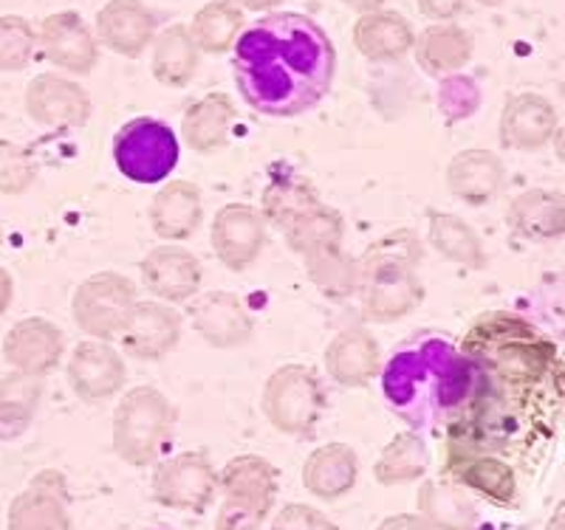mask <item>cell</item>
Returning a JSON list of instances; mask_svg holds the SVG:
<instances>
[{
    "mask_svg": "<svg viewBox=\"0 0 565 530\" xmlns=\"http://www.w3.org/2000/svg\"><path fill=\"white\" fill-rule=\"evenodd\" d=\"M232 71L255 113L289 119L326 99L334 83L337 48L309 14L271 12L241 34Z\"/></svg>",
    "mask_w": 565,
    "mask_h": 530,
    "instance_id": "6da1fadb",
    "label": "cell"
},
{
    "mask_svg": "<svg viewBox=\"0 0 565 530\" xmlns=\"http://www.w3.org/2000/svg\"><path fill=\"white\" fill-rule=\"evenodd\" d=\"M481 387V367L436 336L396 353L382 376L387 407L416 429L467 412Z\"/></svg>",
    "mask_w": 565,
    "mask_h": 530,
    "instance_id": "7a4b0ae2",
    "label": "cell"
},
{
    "mask_svg": "<svg viewBox=\"0 0 565 530\" xmlns=\"http://www.w3.org/2000/svg\"><path fill=\"white\" fill-rule=\"evenodd\" d=\"M461 353L476 361L489 381L521 390L554 378L557 347L514 313H483L463 336Z\"/></svg>",
    "mask_w": 565,
    "mask_h": 530,
    "instance_id": "3957f363",
    "label": "cell"
},
{
    "mask_svg": "<svg viewBox=\"0 0 565 530\" xmlns=\"http://www.w3.org/2000/svg\"><path fill=\"white\" fill-rule=\"evenodd\" d=\"M422 246L411 229L385 235L360 257L362 316L376 325L405 320L424 302V282L416 266Z\"/></svg>",
    "mask_w": 565,
    "mask_h": 530,
    "instance_id": "277c9868",
    "label": "cell"
},
{
    "mask_svg": "<svg viewBox=\"0 0 565 530\" xmlns=\"http://www.w3.org/2000/svg\"><path fill=\"white\" fill-rule=\"evenodd\" d=\"M175 407L156 387H134L114 409L110 443L116 457L134 468H150L173 441Z\"/></svg>",
    "mask_w": 565,
    "mask_h": 530,
    "instance_id": "5b68a950",
    "label": "cell"
},
{
    "mask_svg": "<svg viewBox=\"0 0 565 530\" xmlns=\"http://www.w3.org/2000/svg\"><path fill=\"white\" fill-rule=\"evenodd\" d=\"M260 407L275 432L309 437L326 412V390H322L320 372L309 365L277 367L266 378Z\"/></svg>",
    "mask_w": 565,
    "mask_h": 530,
    "instance_id": "8992f818",
    "label": "cell"
},
{
    "mask_svg": "<svg viewBox=\"0 0 565 530\" xmlns=\"http://www.w3.org/2000/svg\"><path fill=\"white\" fill-rule=\"evenodd\" d=\"M179 136L161 119L139 116L119 128L114 139L116 170L134 184H161L179 166Z\"/></svg>",
    "mask_w": 565,
    "mask_h": 530,
    "instance_id": "52a82bcc",
    "label": "cell"
},
{
    "mask_svg": "<svg viewBox=\"0 0 565 530\" xmlns=\"http://www.w3.org/2000/svg\"><path fill=\"white\" fill-rule=\"evenodd\" d=\"M136 302L139 296L130 277L119 271H97L85 277L71 296V316L88 339L114 342L128 325Z\"/></svg>",
    "mask_w": 565,
    "mask_h": 530,
    "instance_id": "ba28073f",
    "label": "cell"
},
{
    "mask_svg": "<svg viewBox=\"0 0 565 530\" xmlns=\"http://www.w3.org/2000/svg\"><path fill=\"white\" fill-rule=\"evenodd\" d=\"M218 472L201 452H181L153 472V499L175 511L204 513L215 499Z\"/></svg>",
    "mask_w": 565,
    "mask_h": 530,
    "instance_id": "9c48e42d",
    "label": "cell"
},
{
    "mask_svg": "<svg viewBox=\"0 0 565 530\" xmlns=\"http://www.w3.org/2000/svg\"><path fill=\"white\" fill-rule=\"evenodd\" d=\"M215 260L232 274L252 269L266 246L264 212L249 204H226L215 212L210 229Z\"/></svg>",
    "mask_w": 565,
    "mask_h": 530,
    "instance_id": "30bf717a",
    "label": "cell"
},
{
    "mask_svg": "<svg viewBox=\"0 0 565 530\" xmlns=\"http://www.w3.org/2000/svg\"><path fill=\"white\" fill-rule=\"evenodd\" d=\"M65 378L79 401L103 403L125 390L128 365L110 342L85 339L71 350Z\"/></svg>",
    "mask_w": 565,
    "mask_h": 530,
    "instance_id": "8fae6325",
    "label": "cell"
},
{
    "mask_svg": "<svg viewBox=\"0 0 565 530\" xmlns=\"http://www.w3.org/2000/svg\"><path fill=\"white\" fill-rule=\"evenodd\" d=\"M184 333V320L173 305L161 300H139L128 316V325L119 333L125 356L136 361H161L175 350Z\"/></svg>",
    "mask_w": 565,
    "mask_h": 530,
    "instance_id": "7c38bea8",
    "label": "cell"
},
{
    "mask_svg": "<svg viewBox=\"0 0 565 530\" xmlns=\"http://www.w3.org/2000/svg\"><path fill=\"white\" fill-rule=\"evenodd\" d=\"M141 282L156 300L179 305V302L193 300L201 291V260L190 249L179 244H161L145 255L139 266Z\"/></svg>",
    "mask_w": 565,
    "mask_h": 530,
    "instance_id": "4fadbf2b",
    "label": "cell"
},
{
    "mask_svg": "<svg viewBox=\"0 0 565 530\" xmlns=\"http://www.w3.org/2000/svg\"><path fill=\"white\" fill-rule=\"evenodd\" d=\"M26 113L34 125L52 130L83 128L90 119V96L83 85L60 74H40L26 88Z\"/></svg>",
    "mask_w": 565,
    "mask_h": 530,
    "instance_id": "5bb4252c",
    "label": "cell"
},
{
    "mask_svg": "<svg viewBox=\"0 0 565 530\" xmlns=\"http://www.w3.org/2000/svg\"><path fill=\"white\" fill-rule=\"evenodd\" d=\"M65 353V336L54 322L43 316H29L12 325L3 339V361L12 370L45 378L57 370Z\"/></svg>",
    "mask_w": 565,
    "mask_h": 530,
    "instance_id": "9a60e30c",
    "label": "cell"
},
{
    "mask_svg": "<svg viewBox=\"0 0 565 530\" xmlns=\"http://www.w3.org/2000/svg\"><path fill=\"white\" fill-rule=\"evenodd\" d=\"M40 48L45 60L68 74H90L99 63V43L77 12H54L40 26Z\"/></svg>",
    "mask_w": 565,
    "mask_h": 530,
    "instance_id": "2e32d148",
    "label": "cell"
},
{
    "mask_svg": "<svg viewBox=\"0 0 565 530\" xmlns=\"http://www.w3.org/2000/svg\"><path fill=\"white\" fill-rule=\"evenodd\" d=\"M193 327L201 339L215 350L244 347L255 333L249 307L232 291H210L193 305Z\"/></svg>",
    "mask_w": 565,
    "mask_h": 530,
    "instance_id": "e0dca14e",
    "label": "cell"
},
{
    "mask_svg": "<svg viewBox=\"0 0 565 530\" xmlns=\"http://www.w3.org/2000/svg\"><path fill=\"white\" fill-rule=\"evenodd\" d=\"M148 220L153 235L164 240V244H184V240H190L201 229V220H204L201 186L184 179L168 181L150 201Z\"/></svg>",
    "mask_w": 565,
    "mask_h": 530,
    "instance_id": "ac0fdd59",
    "label": "cell"
},
{
    "mask_svg": "<svg viewBox=\"0 0 565 530\" xmlns=\"http://www.w3.org/2000/svg\"><path fill=\"white\" fill-rule=\"evenodd\" d=\"M322 365L334 383L345 390H362L382 370L380 342L373 339V333L365 327H345L328 342Z\"/></svg>",
    "mask_w": 565,
    "mask_h": 530,
    "instance_id": "d6986e66",
    "label": "cell"
},
{
    "mask_svg": "<svg viewBox=\"0 0 565 530\" xmlns=\"http://www.w3.org/2000/svg\"><path fill=\"white\" fill-rule=\"evenodd\" d=\"M501 144L518 153H537L557 133V113L540 94H518L501 113Z\"/></svg>",
    "mask_w": 565,
    "mask_h": 530,
    "instance_id": "ffe728a7",
    "label": "cell"
},
{
    "mask_svg": "<svg viewBox=\"0 0 565 530\" xmlns=\"http://www.w3.org/2000/svg\"><path fill=\"white\" fill-rule=\"evenodd\" d=\"M97 40L122 57H139L156 40V18L141 0H108L97 14Z\"/></svg>",
    "mask_w": 565,
    "mask_h": 530,
    "instance_id": "44dd1931",
    "label": "cell"
},
{
    "mask_svg": "<svg viewBox=\"0 0 565 530\" xmlns=\"http://www.w3.org/2000/svg\"><path fill=\"white\" fill-rule=\"evenodd\" d=\"M302 488L317 499L334 502L345 494L353 491L360 479V457L348 443H326L317 446L315 452L302 463Z\"/></svg>",
    "mask_w": 565,
    "mask_h": 530,
    "instance_id": "7402d4cb",
    "label": "cell"
},
{
    "mask_svg": "<svg viewBox=\"0 0 565 530\" xmlns=\"http://www.w3.org/2000/svg\"><path fill=\"white\" fill-rule=\"evenodd\" d=\"M503 161L481 148L461 150L447 164V190L467 206H487L503 186Z\"/></svg>",
    "mask_w": 565,
    "mask_h": 530,
    "instance_id": "603a6c76",
    "label": "cell"
},
{
    "mask_svg": "<svg viewBox=\"0 0 565 530\" xmlns=\"http://www.w3.org/2000/svg\"><path fill=\"white\" fill-rule=\"evenodd\" d=\"M507 224L523 240L552 244L565 237V195L557 190H526L509 204Z\"/></svg>",
    "mask_w": 565,
    "mask_h": 530,
    "instance_id": "cb8c5ba5",
    "label": "cell"
},
{
    "mask_svg": "<svg viewBox=\"0 0 565 530\" xmlns=\"http://www.w3.org/2000/svg\"><path fill=\"white\" fill-rule=\"evenodd\" d=\"M218 486L226 499H235V502L249 505L257 511L271 513L280 477H277V468L260 454H238L221 468Z\"/></svg>",
    "mask_w": 565,
    "mask_h": 530,
    "instance_id": "d4e9b609",
    "label": "cell"
},
{
    "mask_svg": "<svg viewBox=\"0 0 565 530\" xmlns=\"http://www.w3.org/2000/svg\"><path fill=\"white\" fill-rule=\"evenodd\" d=\"M353 45L371 63H393V60L405 57L416 45V34H413V26L398 12L376 9V12H367L356 20Z\"/></svg>",
    "mask_w": 565,
    "mask_h": 530,
    "instance_id": "484cf974",
    "label": "cell"
},
{
    "mask_svg": "<svg viewBox=\"0 0 565 530\" xmlns=\"http://www.w3.org/2000/svg\"><path fill=\"white\" fill-rule=\"evenodd\" d=\"M235 102L226 94H206L193 102L181 116V139L193 153H218L230 139V128L235 122Z\"/></svg>",
    "mask_w": 565,
    "mask_h": 530,
    "instance_id": "4316f807",
    "label": "cell"
},
{
    "mask_svg": "<svg viewBox=\"0 0 565 530\" xmlns=\"http://www.w3.org/2000/svg\"><path fill=\"white\" fill-rule=\"evenodd\" d=\"M447 477L498 505H509L518 494L514 468L498 454H450Z\"/></svg>",
    "mask_w": 565,
    "mask_h": 530,
    "instance_id": "83f0119b",
    "label": "cell"
},
{
    "mask_svg": "<svg viewBox=\"0 0 565 530\" xmlns=\"http://www.w3.org/2000/svg\"><path fill=\"white\" fill-rule=\"evenodd\" d=\"M418 517L433 530H476L478 511L456 479H424L416 494Z\"/></svg>",
    "mask_w": 565,
    "mask_h": 530,
    "instance_id": "f1b7e54d",
    "label": "cell"
},
{
    "mask_svg": "<svg viewBox=\"0 0 565 530\" xmlns=\"http://www.w3.org/2000/svg\"><path fill=\"white\" fill-rule=\"evenodd\" d=\"M9 530H71V513L57 488L45 486V474L9 505Z\"/></svg>",
    "mask_w": 565,
    "mask_h": 530,
    "instance_id": "f546056e",
    "label": "cell"
},
{
    "mask_svg": "<svg viewBox=\"0 0 565 530\" xmlns=\"http://www.w3.org/2000/svg\"><path fill=\"white\" fill-rule=\"evenodd\" d=\"M150 68L164 88H186L193 83L195 71H199V45L190 34V26L175 23L153 40Z\"/></svg>",
    "mask_w": 565,
    "mask_h": 530,
    "instance_id": "4dcf8cb0",
    "label": "cell"
},
{
    "mask_svg": "<svg viewBox=\"0 0 565 530\" xmlns=\"http://www.w3.org/2000/svg\"><path fill=\"white\" fill-rule=\"evenodd\" d=\"M427 244L444 257V260L463 266V269L481 271L487 269V249L481 237L463 218L452 212H430L427 224Z\"/></svg>",
    "mask_w": 565,
    "mask_h": 530,
    "instance_id": "1f68e13d",
    "label": "cell"
},
{
    "mask_svg": "<svg viewBox=\"0 0 565 530\" xmlns=\"http://www.w3.org/2000/svg\"><path fill=\"white\" fill-rule=\"evenodd\" d=\"M416 60L427 74L444 77L463 68L472 57V37L456 23H433L416 37Z\"/></svg>",
    "mask_w": 565,
    "mask_h": 530,
    "instance_id": "d6a6232c",
    "label": "cell"
},
{
    "mask_svg": "<svg viewBox=\"0 0 565 530\" xmlns=\"http://www.w3.org/2000/svg\"><path fill=\"white\" fill-rule=\"evenodd\" d=\"M427 468H430V448L418 432L407 429L393 435L391 443L382 448L380 461L373 466V477L380 486H407L422 479Z\"/></svg>",
    "mask_w": 565,
    "mask_h": 530,
    "instance_id": "836d02e7",
    "label": "cell"
},
{
    "mask_svg": "<svg viewBox=\"0 0 565 530\" xmlns=\"http://www.w3.org/2000/svg\"><path fill=\"white\" fill-rule=\"evenodd\" d=\"M45 383L40 376L9 370L0 378V437H14L32 423L43 401Z\"/></svg>",
    "mask_w": 565,
    "mask_h": 530,
    "instance_id": "e575fe53",
    "label": "cell"
},
{
    "mask_svg": "<svg viewBox=\"0 0 565 530\" xmlns=\"http://www.w3.org/2000/svg\"><path fill=\"white\" fill-rule=\"evenodd\" d=\"M306 274L315 282V288L328 300H348L360 291V257H351L342 246L322 249L315 255L302 257Z\"/></svg>",
    "mask_w": 565,
    "mask_h": 530,
    "instance_id": "d590c367",
    "label": "cell"
},
{
    "mask_svg": "<svg viewBox=\"0 0 565 530\" xmlns=\"http://www.w3.org/2000/svg\"><path fill=\"white\" fill-rule=\"evenodd\" d=\"M282 237L289 244L291 251H297L300 257L315 255L322 249H334L342 246V237H345V220L337 209L320 204H315L311 209H306L302 215H297L286 229Z\"/></svg>",
    "mask_w": 565,
    "mask_h": 530,
    "instance_id": "8d00e7d4",
    "label": "cell"
},
{
    "mask_svg": "<svg viewBox=\"0 0 565 530\" xmlns=\"http://www.w3.org/2000/svg\"><path fill=\"white\" fill-rule=\"evenodd\" d=\"M241 29H244V12L235 0H210L193 18L190 34L199 52L224 54L235 48Z\"/></svg>",
    "mask_w": 565,
    "mask_h": 530,
    "instance_id": "74e56055",
    "label": "cell"
},
{
    "mask_svg": "<svg viewBox=\"0 0 565 530\" xmlns=\"http://www.w3.org/2000/svg\"><path fill=\"white\" fill-rule=\"evenodd\" d=\"M315 204H320L315 186L309 181L297 179V175H277L264 192V218L266 224L277 226V229H286L297 215H302L306 209H311Z\"/></svg>",
    "mask_w": 565,
    "mask_h": 530,
    "instance_id": "f35d334b",
    "label": "cell"
},
{
    "mask_svg": "<svg viewBox=\"0 0 565 530\" xmlns=\"http://www.w3.org/2000/svg\"><path fill=\"white\" fill-rule=\"evenodd\" d=\"M38 34L26 18L7 14L0 18V71H23L32 63V54L38 48Z\"/></svg>",
    "mask_w": 565,
    "mask_h": 530,
    "instance_id": "ab89813d",
    "label": "cell"
},
{
    "mask_svg": "<svg viewBox=\"0 0 565 530\" xmlns=\"http://www.w3.org/2000/svg\"><path fill=\"white\" fill-rule=\"evenodd\" d=\"M38 179V164L34 155L23 144L9 139H0V195L18 198L26 195Z\"/></svg>",
    "mask_w": 565,
    "mask_h": 530,
    "instance_id": "60d3db41",
    "label": "cell"
},
{
    "mask_svg": "<svg viewBox=\"0 0 565 530\" xmlns=\"http://www.w3.org/2000/svg\"><path fill=\"white\" fill-rule=\"evenodd\" d=\"M269 530H340L322 511L302 502L282 505L271 519Z\"/></svg>",
    "mask_w": 565,
    "mask_h": 530,
    "instance_id": "b9f144b4",
    "label": "cell"
},
{
    "mask_svg": "<svg viewBox=\"0 0 565 530\" xmlns=\"http://www.w3.org/2000/svg\"><path fill=\"white\" fill-rule=\"evenodd\" d=\"M266 517H269V513L224 497L218 513H215V530H260Z\"/></svg>",
    "mask_w": 565,
    "mask_h": 530,
    "instance_id": "7bdbcfd3",
    "label": "cell"
},
{
    "mask_svg": "<svg viewBox=\"0 0 565 530\" xmlns=\"http://www.w3.org/2000/svg\"><path fill=\"white\" fill-rule=\"evenodd\" d=\"M416 7L433 23H452L463 12V0H416Z\"/></svg>",
    "mask_w": 565,
    "mask_h": 530,
    "instance_id": "ee69618b",
    "label": "cell"
},
{
    "mask_svg": "<svg viewBox=\"0 0 565 530\" xmlns=\"http://www.w3.org/2000/svg\"><path fill=\"white\" fill-rule=\"evenodd\" d=\"M376 530H433L418 513H396V517L382 519Z\"/></svg>",
    "mask_w": 565,
    "mask_h": 530,
    "instance_id": "f6af8a7d",
    "label": "cell"
},
{
    "mask_svg": "<svg viewBox=\"0 0 565 530\" xmlns=\"http://www.w3.org/2000/svg\"><path fill=\"white\" fill-rule=\"evenodd\" d=\"M14 302V280L3 266H0V316L12 307Z\"/></svg>",
    "mask_w": 565,
    "mask_h": 530,
    "instance_id": "bcb514c9",
    "label": "cell"
},
{
    "mask_svg": "<svg viewBox=\"0 0 565 530\" xmlns=\"http://www.w3.org/2000/svg\"><path fill=\"white\" fill-rule=\"evenodd\" d=\"M340 3H345L348 9H353V12L367 14V12H376V9H382V3H385V0H340Z\"/></svg>",
    "mask_w": 565,
    "mask_h": 530,
    "instance_id": "7dc6e473",
    "label": "cell"
},
{
    "mask_svg": "<svg viewBox=\"0 0 565 530\" xmlns=\"http://www.w3.org/2000/svg\"><path fill=\"white\" fill-rule=\"evenodd\" d=\"M235 3L244 9H252V12H266V9H275L277 3H282V0H235Z\"/></svg>",
    "mask_w": 565,
    "mask_h": 530,
    "instance_id": "c3c4849f",
    "label": "cell"
},
{
    "mask_svg": "<svg viewBox=\"0 0 565 530\" xmlns=\"http://www.w3.org/2000/svg\"><path fill=\"white\" fill-rule=\"evenodd\" d=\"M546 530H565V499L557 505V511H554V517L548 519Z\"/></svg>",
    "mask_w": 565,
    "mask_h": 530,
    "instance_id": "681fc988",
    "label": "cell"
},
{
    "mask_svg": "<svg viewBox=\"0 0 565 530\" xmlns=\"http://www.w3.org/2000/svg\"><path fill=\"white\" fill-rule=\"evenodd\" d=\"M554 153H557V159L565 164V125L557 128V133H554Z\"/></svg>",
    "mask_w": 565,
    "mask_h": 530,
    "instance_id": "f907efd6",
    "label": "cell"
},
{
    "mask_svg": "<svg viewBox=\"0 0 565 530\" xmlns=\"http://www.w3.org/2000/svg\"><path fill=\"white\" fill-rule=\"evenodd\" d=\"M476 3H483V7H498L501 0H476Z\"/></svg>",
    "mask_w": 565,
    "mask_h": 530,
    "instance_id": "816d5d0a",
    "label": "cell"
},
{
    "mask_svg": "<svg viewBox=\"0 0 565 530\" xmlns=\"http://www.w3.org/2000/svg\"><path fill=\"white\" fill-rule=\"evenodd\" d=\"M0 244H3V229H0Z\"/></svg>",
    "mask_w": 565,
    "mask_h": 530,
    "instance_id": "f5cc1de1",
    "label": "cell"
}]
</instances>
